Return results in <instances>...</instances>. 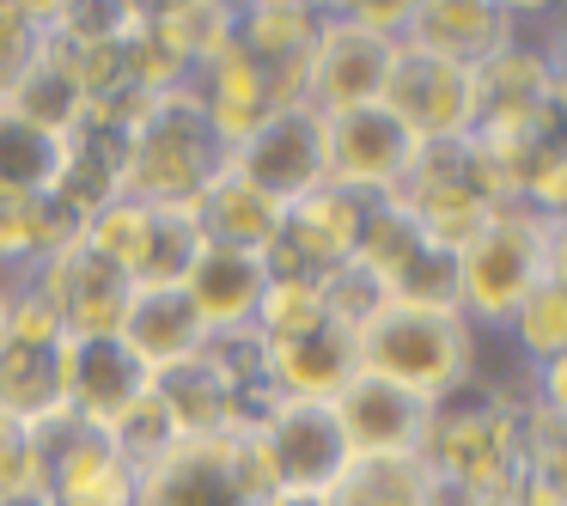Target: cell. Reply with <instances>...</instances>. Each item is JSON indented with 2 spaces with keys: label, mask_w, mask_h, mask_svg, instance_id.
<instances>
[{
  "label": "cell",
  "mask_w": 567,
  "mask_h": 506,
  "mask_svg": "<svg viewBox=\"0 0 567 506\" xmlns=\"http://www.w3.org/2000/svg\"><path fill=\"white\" fill-rule=\"evenodd\" d=\"M250 445L262 457V476L275 494H323L348 476V440L330 396H287L250 427Z\"/></svg>",
  "instance_id": "obj_2"
},
{
  "label": "cell",
  "mask_w": 567,
  "mask_h": 506,
  "mask_svg": "<svg viewBox=\"0 0 567 506\" xmlns=\"http://www.w3.org/2000/svg\"><path fill=\"white\" fill-rule=\"evenodd\" d=\"M226 172H233L238 184H250L262 202H275V208L299 202L323 172H330V165H323V116H311V111L262 116L257 128H245V135L233 141Z\"/></svg>",
  "instance_id": "obj_3"
},
{
  "label": "cell",
  "mask_w": 567,
  "mask_h": 506,
  "mask_svg": "<svg viewBox=\"0 0 567 506\" xmlns=\"http://www.w3.org/2000/svg\"><path fill=\"white\" fill-rule=\"evenodd\" d=\"M116 335H123V342L153 366V379H159V372H172V366H184V360H196L202 348H208L214 330L202 323V311L189 306L184 287H141V293H128Z\"/></svg>",
  "instance_id": "obj_5"
},
{
  "label": "cell",
  "mask_w": 567,
  "mask_h": 506,
  "mask_svg": "<svg viewBox=\"0 0 567 506\" xmlns=\"http://www.w3.org/2000/svg\"><path fill=\"white\" fill-rule=\"evenodd\" d=\"M403 153H409L403 116L379 111V104H354V111H336L323 123V165H336L342 177H391Z\"/></svg>",
  "instance_id": "obj_6"
},
{
  "label": "cell",
  "mask_w": 567,
  "mask_h": 506,
  "mask_svg": "<svg viewBox=\"0 0 567 506\" xmlns=\"http://www.w3.org/2000/svg\"><path fill=\"white\" fill-rule=\"evenodd\" d=\"M250 427L184 433L165 457L135 476V506H275Z\"/></svg>",
  "instance_id": "obj_1"
},
{
  "label": "cell",
  "mask_w": 567,
  "mask_h": 506,
  "mask_svg": "<svg viewBox=\"0 0 567 506\" xmlns=\"http://www.w3.org/2000/svg\"><path fill=\"white\" fill-rule=\"evenodd\" d=\"M184 293L189 306L202 311L214 335H226L233 323L257 318L262 299H269V269H262V250H238V245H214L202 238L196 262L184 275Z\"/></svg>",
  "instance_id": "obj_4"
},
{
  "label": "cell",
  "mask_w": 567,
  "mask_h": 506,
  "mask_svg": "<svg viewBox=\"0 0 567 506\" xmlns=\"http://www.w3.org/2000/svg\"><path fill=\"white\" fill-rule=\"evenodd\" d=\"M13 311H19V306H13V299H7V293H0V342L13 335Z\"/></svg>",
  "instance_id": "obj_7"
},
{
  "label": "cell",
  "mask_w": 567,
  "mask_h": 506,
  "mask_svg": "<svg viewBox=\"0 0 567 506\" xmlns=\"http://www.w3.org/2000/svg\"><path fill=\"white\" fill-rule=\"evenodd\" d=\"M0 506H50V500H43V494H7Z\"/></svg>",
  "instance_id": "obj_8"
}]
</instances>
